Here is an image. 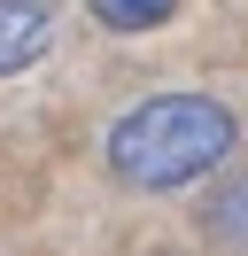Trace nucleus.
Instances as JSON below:
<instances>
[{"mask_svg":"<svg viewBox=\"0 0 248 256\" xmlns=\"http://www.w3.org/2000/svg\"><path fill=\"white\" fill-rule=\"evenodd\" d=\"M170 8H178V0H93V16H101L108 32H155Z\"/></svg>","mask_w":248,"mask_h":256,"instance_id":"obj_4","label":"nucleus"},{"mask_svg":"<svg viewBox=\"0 0 248 256\" xmlns=\"http://www.w3.org/2000/svg\"><path fill=\"white\" fill-rule=\"evenodd\" d=\"M54 39V0H0V78L31 70Z\"/></svg>","mask_w":248,"mask_h":256,"instance_id":"obj_2","label":"nucleus"},{"mask_svg":"<svg viewBox=\"0 0 248 256\" xmlns=\"http://www.w3.org/2000/svg\"><path fill=\"white\" fill-rule=\"evenodd\" d=\"M232 140H240V124H232L225 101H210V94H155V101H132L108 124V171L124 186L170 194V186L210 178L232 156Z\"/></svg>","mask_w":248,"mask_h":256,"instance_id":"obj_1","label":"nucleus"},{"mask_svg":"<svg viewBox=\"0 0 248 256\" xmlns=\"http://www.w3.org/2000/svg\"><path fill=\"white\" fill-rule=\"evenodd\" d=\"M210 240L217 248H240L248 256V178H232V186H217V202H210Z\"/></svg>","mask_w":248,"mask_h":256,"instance_id":"obj_3","label":"nucleus"}]
</instances>
